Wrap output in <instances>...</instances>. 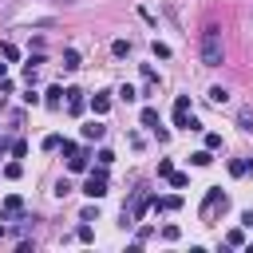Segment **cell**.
Here are the masks:
<instances>
[{
	"mask_svg": "<svg viewBox=\"0 0 253 253\" xmlns=\"http://www.w3.org/2000/svg\"><path fill=\"white\" fill-rule=\"evenodd\" d=\"M221 59H225L221 32H217V24H210V28L202 32V67H221Z\"/></svg>",
	"mask_w": 253,
	"mask_h": 253,
	"instance_id": "cell-1",
	"label": "cell"
},
{
	"mask_svg": "<svg viewBox=\"0 0 253 253\" xmlns=\"http://www.w3.org/2000/svg\"><path fill=\"white\" fill-rule=\"evenodd\" d=\"M83 194H87L91 202H99V198L107 194V166H99V170H91V178L83 182Z\"/></svg>",
	"mask_w": 253,
	"mask_h": 253,
	"instance_id": "cell-2",
	"label": "cell"
},
{
	"mask_svg": "<svg viewBox=\"0 0 253 253\" xmlns=\"http://www.w3.org/2000/svg\"><path fill=\"white\" fill-rule=\"evenodd\" d=\"M59 146H63V154H67V170H75V174L87 170V150H83L79 142H59Z\"/></svg>",
	"mask_w": 253,
	"mask_h": 253,
	"instance_id": "cell-3",
	"label": "cell"
},
{
	"mask_svg": "<svg viewBox=\"0 0 253 253\" xmlns=\"http://www.w3.org/2000/svg\"><path fill=\"white\" fill-rule=\"evenodd\" d=\"M225 206H229V198L221 194V190H206V202H202V217H210V213H225Z\"/></svg>",
	"mask_w": 253,
	"mask_h": 253,
	"instance_id": "cell-4",
	"label": "cell"
},
{
	"mask_svg": "<svg viewBox=\"0 0 253 253\" xmlns=\"http://www.w3.org/2000/svg\"><path fill=\"white\" fill-rule=\"evenodd\" d=\"M190 95H178L174 99V126H182V130H190Z\"/></svg>",
	"mask_w": 253,
	"mask_h": 253,
	"instance_id": "cell-5",
	"label": "cell"
},
{
	"mask_svg": "<svg viewBox=\"0 0 253 253\" xmlns=\"http://www.w3.org/2000/svg\"><path fill=\"white\" fill-rule=\"evenodd\" d=\"M20 213H24V198H20V194L4 198V206H0V221H16Z\"/></svg>",
	"mask_w": 253,
	"mask_h": 253,
	"instance_id": "cell-6",
	"label": "cell"
},
{
	"mask_svg": "<svg viewBox=\"0 0 253 253\" xmlns=\"http://www.w3.org/2000/svg\"><path fill=\"white\" fill-rule=\"evenodd\" d=\"M63 95H67V111H71V115H83V107H87V99H83V91H79V87H67Z\"/></svg>",
	"mask_w": 253,
	"mask_h": 253,
	"instance_id": "cell-7",
	"label": "cell"
},
{
	"mask_svg": "<svg viewBox=\"0 0 253 253\" xmlns=\"http://www.w3.org/2000/svg\"><path fill=\"white\" fill-rule=\"evenodd\" d=\"M150 206H154V210H162V213H170V210H178V206H182V198H178V194H166V198H150Z\"/></svg>",
	"mask_w": 253,
	"mask_h": 253,
	"instance_id": "cell-8",
	"label": "cell"
},
{
	"mask_svg": "<svg viewBox=\"0 0 253 253\" xmlns=\"http://www.w3.org/2000/svg\"><path fill=\"white\" fill-rule=\"evenodd\" d=\"M91 111H95V115H107V111H111V95H107V91L91 95Z\"/></svg>",
	"mask_w": 253,
	"mask_h": 253,
	"instance_id": "cell-9",
	"label": "cell"
},
{
	"mask_svg": "<svg viewBox=\"0 0 253 253\" xmlns=\"http://www.w3.org/2000/svg\"><path fill=\"white\" fill-rule=\"evenodd\" d=\"M103 134H107V126H103V123H95V119H91V123L83 126V138H87V142H99Z\"/></svg>",
	"mask_w": 253,
	"mask_h": 253,
	"instance_id": "cell-10",
	"label": "cell"
},
{
	"mask_svg": "<svg viewBox=\"0 0 253 253\" xmlns=\"http://www.w3.org/2000/svg\"><path fill=\"white\" fill-rule=\"evenodd\" d=\"M43 103H47V107H63V87H47Z\"/></svg>",
	"mask_w": 253,
	"mask_h": 253,
	"instance_id": "cell-11",
	"label": "cell"
},
{
	"mask_svg": "<svg viewBox=\"0 0 253 253\" xmlns=\"http://www.w3.org/2000/svg\"><path fill=\"white\" fill-rule=\"evenodd\" d=\"M138 119H142V126L158 130V111H154V107H142V115H138Z\"/></svg>",
	"mask_w": 253,
	"mask_h": 253,
	"instance_id": "cell-12",
	"label": "cell"
},
{
	"mask_svg": "<svg viewBox=\"0 0 253 253\" xmlns=\"http://www.w3.org/2000/svg\"><path fill=\"white\" fill-rule=\"evenodd\" d=\"M0 55H4L8 63H16V59H20V47H16V43H0Z\"/></svg>",
	"mask_w": 253,
	"mask_h": 253,
	"instance_id": "cell-13",
	"label": "cell"
},
{
	"mask_svg": "<svg viewBox=\"0 0 253 253\" xmlns=\"http://www.w3.org/2000/svg\"><path fill=\"white\" fill-rule=\"evenodd\" d=\"M63 67H67V71H75V67H79V51H75V47H67V51H63Z\"/></svg>",
	"mask_w": 253,
	"mask_h": 253,
	"instance_id": "cell-14",
	"label": "cell"
},
{
	"mask_svg": "<svg viewBox=\"0 0 253 253\" xmlns=\"http://www.w3.org/2000/svg\"><path fill=\"white\" fill-rule=\"evenodd\" d=\"M142 83H146V91H154V83H158V75H154L150 63H142Z\"/></svg>",
	"mask_w": 253,
	"mask_h": 253,
	"instance_id": "cell-15",
	"label": "cell"
},
{
	"mask_svg": "<svg viewBox=\"0 0 253 253\" xmlns=\"http://www.w3.org/2000/svg\"><path fill=\"white\" fill-rule=\"evenodd\" d=\"M190 162H194V166H210V162H213V154H210V150H194V154H190Z\"/></svg>",
	"mask_w": 253,
	"mask_h": 253,
	"instance_id": "cell-16",
	"label": "cell"
},
{
	"mask_svg": "<svg viewBox=\"0 0 253 253\" xmlns=\"http://www.w3.org/2000/svg\"><path fill=\"white\" fill-rule=\"evenodd\" d=\"M166 178H170V186H174V190H186V186H190V178H186V174H178V170H170Z\"/></svg>",
	"mask_w": 253,
	"mask_h": 253,
	"instance_id": "cell-17",
	"label": "cell"
},
{
	"mask_svg": "<svg viewBox=\"0 0 253 253\" xmlns=\"http://www.w3.org/2000/svg\"><path fill=\"white\" fill-rule=\"evenodd\" d=\"M225 99H229V91H225V87H210V103H217V107H221Z\"/></svg>",
	"mask_w": 253,
	"mask_h": 253,
	"instance_id": "cell-18",
	"label": "cell"
},
{
	"mask_svg": "<svg viewBox=\"0 0 253 253\" xmlns=\"http://www.w3.org/2000/svg\"><path fill=\"white\" fill-rule=\"evenodd\" d=\"M237 126H241V130H253V111H249V107L237 115Z\"/></svg>",
	"mask_w": 253,
	"mask_h": 253,
	"instance_id": "cell-19",
	"label": "cell"
},
{
	"mask_svg": "<svg viewBox=\"0 0 253 253\" xmlns=\"http://www.w3.org/2000/svg\"><path fill=\"white\" fill-rule=\"evenodd\" d=\"M111 51L123 59V55H130V43H126V40H115V43H111Z\"/></svg>",
	"mask_w": 253,
	"mask_h": 253,
	"instance_id": "cell-20",
	"label": "cell"
},
{
	"mask_svg": "<svg viewBox=\"0 0 253 253\" xmlns=\"http://www.w3.org/2000/svg\"><path fill=\"white\" fill-rule=\"evenodd\" d=\"M225 245H245V233H241V229H229V233H225Z\"/></svg>",
	"mask_w": 253,
	"mask_h": 253,
	"instance_id": "cell-21",
	"label": "cell"
},
{
	"mask_svg": "<svg viewBox=\"0 0 253 253\" xmlns=\"http://www.w3.org/2000/svg\"><path fill=\"white\" fill-rule=\"evenodd\" d=\"M119 99H126V103H130V99H138V91H134L130 83H123V87H119Z\"/></svg>",
	"mask_w": 253,
	"mask_h": 253,
	"instance_id": "cell-22",
	"label": "cell"
},
{
	"mask_svg": "<svg viewBox=\"0 0 253 253\" xmlns=\"http://www.w3.org/2000/svg\"><path fill=\"white\" fill-rule=\"evenodd\" d=\"M217 146H221V134L210 130V134H206V150H217Z\"/></svg>",
	"mask_w": 253,
	"mask_h": 253,
	"instance_id": "cell-23",
	"label": "cell"
},
{
	"mask_svg": "<svg viewBox=\"0 0 253 253\" xmlns=\"http://www.w3.org/2000/svg\"><path fill=\"white\" fill-rule=\"evenodd\" d=\"M20 174H24L20 162H8V166H4V178H20Z\"/></svg>",
	"mask_w": 253,
	"mask_h": 253,
	"instance_id": "cell-24",
	"label": "cell"
},
{
	"mask_svg": "<svg viewBox=\"0 0 253 253\" xmlns=\"http://www.w3.org/2000/svg\"><path fill=\"white\" fill-rule=\"evenodd\" d=\"M59 142H63L59 134H47V138H43V150H59Z\"/></svg>",
	"mask_w": 253,
	"mask_h": 253,
	"instance_id": "cell-25",
	"label": "cell"
},
{
	"mask_svg": "<svg viewBox=\"0 0 253 253\" xmlns=\"http://www.w3.org/2000/svg\"><path fill=\"white\" fill-rule=\"evenodd\" d=\"M170 170H174V162H170V158H158V178H166Z\"/></svg>",
	"mask_w": 253,
	"mask_h": 253,
	"instance_id": "cell-26",
	"label": "cell"
},
{
	"mask_svg": "<svg viewBox=\"0 0 253 253\" xmlns=\"http://www.w3.org/2000/svg\"><path fill=\"white\" fill-rule=\"evenodd\" d=\"M55 194H59V198H67V194H71V182H67V178H59V182H55Z\"/></svg>",
	"mask_w": 253,
	"mask_h": 253,
	"instance_id": "cell-27",
	"label": "cell"
},
{
	"mask_svg": "<svg viewBox=\"0 0 253 253\" xmlns=\"http://www.w3.org/2000/svg\"><path fill=\"white\" fill-rule=\"evenodd\" d=\"M79 217H83V221H99V206H87Z\"/></svg>",
	"mask_w": 253,
	"mask_h": 253,
	"instance_id": "cell-28",
	"label": "cell"
},
{
	"mask_svg": "<svg viewBox=\"0 0 253 253\" xmlns=\"http://www.w3.org/2000/svg\"><path fill=\"white\" fill-rule=\"evenodd\" d=\"M162 241H178V225H162Z\"/></svg>",
	"mask_w": 253,
	"mask_h": 253,
	"instance_id": "cell-29",
	"label": "cell"
},
{
	"mask_svg": "<svg viewBox=\"0 0 253 253\" xmlns=\"http://www.w3.org/2000/svg\"><path fill=\"white\" fill-rule=\"evenodd\" d=\"M75 237H79V241H95V229H91V225H79V233H75Z\"/></svg>",
	"mask_w": 253,
	"mask_h": 253,
	"instance_id": "cell-30",
	"label": "cell"
},
{
	"mask_svg": "<svg viewBox=\"0 0 253 253\" xmlns=\"http://www.w3.org/2000/svg\"><path fill=\"white\" fill-rule=\"evenodd\" d=\"M154 55H158V59H170V47H166V43H158V40H154Z\"/></svg>",
	"mask_w": 253,
	"mask_h": 253,
	"instance_id": "cell-31",
	"label": "cell"
},
{
	"mask_svg": "<svg viewBox=\"0 0 253 253\" xmlns=\"http://www.w3.org/2000/svg\"><path fill=\"white\" fill-rule=\"evenodd\" d=\"M28 154V142H12V158H24Z\"/></svg>",
	"mask_w": 253,
	"mask_h": 253,
	"instance_id": "cell-32",
	"label": "cell"
},
{
	"mask_svg": "<svg viewBox=\"0 0 253 253\" xmlns=\"http://www.w3.org/2000/svg\"><path fill=\"white\" fill-rule=\"evenodd\" d=\"M95 158H99V166H111V162H115V154H111V150H99Z\"/></svg>",
	"mask_w": 253,
	"mask_h": 253,
	"instance_id": "cell-33",
	"label": "cell"
},
{
	"mask_svg": "<svg viewBox=\"0 0 253 253\" xmlns=\"http://www.w3.org/2000/svg\"><path fill=\"white\" fill-rule=\"evenodd\" d=\"M0 79H8V63H0Z\"/></svg>",
	"mask_w": 253,
	"mask_h": 253,
	"instance_id": "cell-34",
	"label": "cell"
}]
</instances>
